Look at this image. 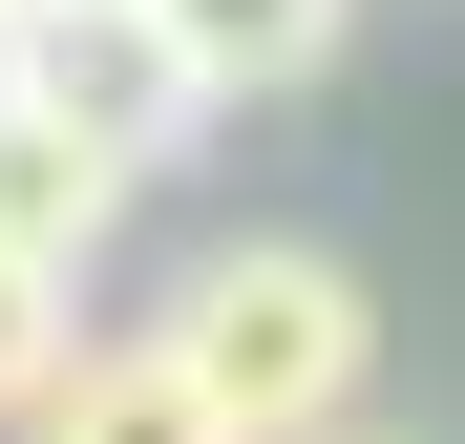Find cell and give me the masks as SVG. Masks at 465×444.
<instances>
[{"label":"cell","mask_w":465,"mask_h":444,"mask_svg":"<svg viewBox=\"0 0 465 444\" xmlns=\"http://www.w3.org/2000/svg\"><path fill=\"white\" fill-rule=\"evenodd\" d=\"M339 444H381V423H339Z\"/></svg>","instance_id":"52a82bcc"},{"label":"cell","mask_w":465,"mask_h":444,"mask_svg":"<svg viewBox=\"0 0 465 444\" xmlns=\"http://www.w3.org/2000/svg\"><path fill=\"white\" fill-rule=\"evenodd\" d=\"M0 106H43L64 148H106L127 191H148V170H191V127H212L148 0H22V22H0Z\"/></svg>","instance_id":"7a4b0ae2"},{"label":"cell","mask_w":465,"mask_h":444,"mask_svg":"<svg viewBox=\"0 0 465 444\" xmlns=\"http://www.w3.org/2000/svg\"><path fill=\"white\" fill-rule=\"evenodd\" d=\"M106 233H127V170L64 148L43 106H0V254L22 275H106Z\"/></svg>","instance_id":"5b68a950"},{"label":"cell","mask_w":465,"mask_h":444,"mask_svg":"<svg viewBox=\"0 0 465 444\" xmlns=\"http://www.w3.org/2000/svg\"><path fill=\"white\" fill-rule=\"evenodd\" d=\"M148 339L191 360V402L232 444H339L381 402V296L339 233H212L170 296H148Z\"/></svg>","instance_id":"6da1fadb"},{"label":"cell","mask_w":465,"mask_h":444,"mask_svg":"<svg viewBox=\"0 0 465 444\" xmlns=\"http://www.w3.org/2000/svg\"><path fill=\"white\" fill-rule=\"evenodd\" d=\"M148 22H170L191 106H296V85L360 43V0H148Z\"/></svg>","instance_id":"3957f363"},{"label":"cell","mask_w":465,"mask_h":444,"mask_svg":"<svg viewBox=\"0 0 465 444\" xmlns=\"http://www.w3.org/2000/svg\"><path fill=\"white\" fill-rule=\"evenodd\" d=\"M0 22H22V0H0Z\"/></svg>","instance_id":"ba28073f"},{"label":"cell","mask_w":465,"mask_h":444,"mask_svg":"<svg viewBox=\"0 0 465 444\" xmlns=\"http://www.w3.org/2000/svg\"><path fill=\"white\" fill-rule=\"evenodd\" d=\"M64 360H85V275H22V254H0V423H22Z\"/></svg>","instance_id":"8992f818"},{"label":"cell","mask_w":465,"mask_h":444,"mask_svg":"<svg viewBox=\"0 0 465 444\" xmlns=\"http://www.w3.org/2000/svg\"><path fill=\"white\" fill-rule=\"evenodd\" d=\"M0 444H232V423L191 402V360L127 318V339H85V360H64V381H43L22 423H0Z\"/></svg>","instance_id":"277c9868"}]
</instances>
